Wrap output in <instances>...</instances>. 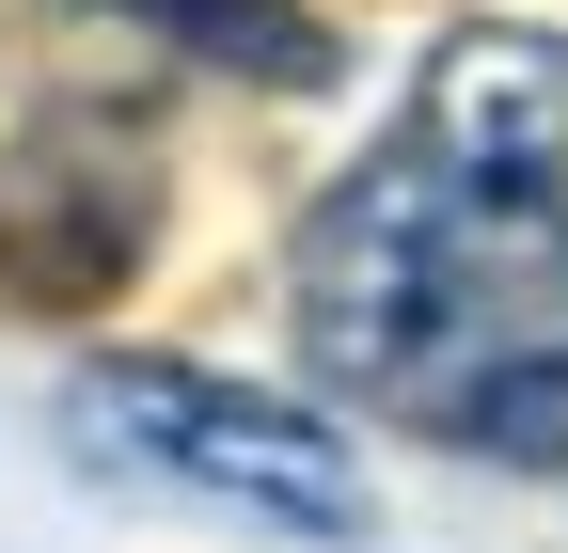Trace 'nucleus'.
Instances as JSON below:
<instances>
[{
  "mask_svg": "<svg viewBox=\"0 0 568 553\" xmlns=\"http://www.w3.org/2000/svg\"><path fill=\"white\" fill-rule=\"evenodd\" d=\"M301 349L379 428L568 474V32L474 17L301 222Z\"/></svg>",
  "mask_w": 568,
  "mask_h": 553,
  "instance_id": "1",
  "label": "nucleus"
},
{
  "mask_svg": "<svg viewBox=\"0 0 568 553\" xmlns=\"http://www.w3.org/2000/svg\"><path fill=\"white\" fill-rule=\"evenodd\" d=\"M80 459L142 474V491H190L222 522H268V537H364V459H347L332 411L301 395H237V380H190V364H95L63 395Z\"/></svg>",
  "mask_w": 568,
  "mask_h": 553,
  "instance_id": "2",
  "label": "nucleus"
},
{
  "mask_svg": "<svg viewBox=\"0 0 568 553\" xmlns=\"http://www.w3.org/2000/svg\"><path fill=\"white\" fill-rule=\"evenodd\" d=\"M95 17H142V32H174L205 63H237V80H316L332 32L301 17V0H95Z\"/></svg>",
  "mask_w": 568,
  "mask_h": 553,
  "instance_id": "3",
  "label": "nucleus"
}]
</instances>
